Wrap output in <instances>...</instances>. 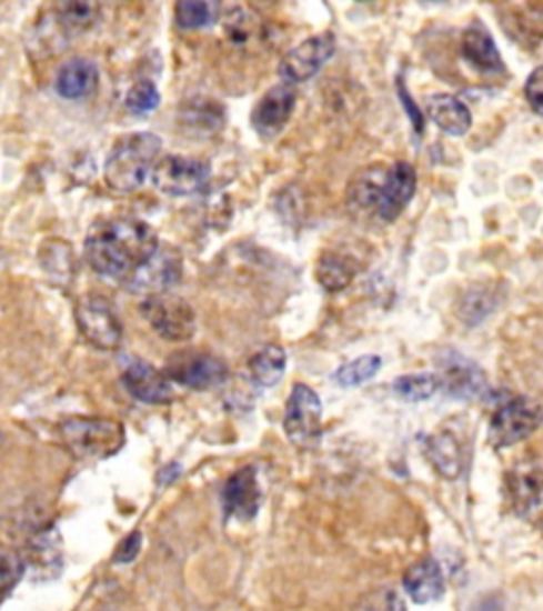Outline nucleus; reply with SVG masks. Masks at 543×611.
<instances>
[{"instance_id": "obj_1", "label": "nucleus", "mask_w": 543, "mask_h": 611, "mask_svg": "<svg viewBox=\"0 0 543 611\" xmlns=\"http://www.w3.org/2000/svg\"><path fill=\"white\" fill-rule=\"evenodd\" d=\"M160 247L155 230L141 219L119 217L95 226L86 240V258L98 274L125 281Z\"/></svg>"}, {"instance_id": "obj_2", "label": "nucleus", "mask_w": 543, "mask_h": 611, "mask_svg": "<svg viewBox=\"0 0 543 611\" xmlns=\"http://www.w3.org/2000/svg\"><path fill=\"white\" fill-rule=\"evenodd\" d=\"M160 151L162 141L151 132H134L119 139L104 164V179L109 188L119 193H132L141 189L151 177Z\"/></svg>"}, {"instance_id": "obj_3", "label": "nucleus", "mask_w": 543, "mask_h": 611, "mask_svg": "<svg viewBox=\"0 0 543 611\" xmlns=\"http://www.w3.org/2000/svg\"><path fill=\"white\" fill-rule=\"evenodd\" d=\"M67 448L79 459L104 461L125 444L123 424L100 417H72L60 424Z\"/></svg>"}, {"instance_id": "obj_4", "label": "nucleus", "mask_w": 543, "mask_h": 611, "mask_svg": "<svg viewBox=\"0 0 543 611\" xmlns=\"http://www.w3.org/2000/svg\"><path fill=\"white\" fill-rule=\"evenodd\" d=\"M144 321L168 342H188L195 333V312L179 296H149L141 304Z\"/></svg>"}, {"instance_id": "obj_5", "label": "nucleus", "mask_w": 543, "mask_h": 611, "mask_svg": "<svg viewBox=\"0 0 543 611\" xmlns=\"http://www.w3.org/2000/svg\"><path fill=\"white\" fill-rule=\"evenodd\" d=\"M542 423V405L533 398H514L503 403L491 419V444L510 448L531 438Z\"/></svg>"}, {"instance_id": "obj_6", "label": "nucleus", "mask_w": 543, "mask_h": 611, "mask_svg": "<svg viewBox=\"0 0 543 611\" xmlns=\"http://www.w3.org/2000/svg\"><path fill=\"white\" fill-rule=\"evenodd\" d=\"M77 328L95 349L113 351L121 344V321L113 304L102 296H86L74 308Z\"/></svg>"}, {"instance_id": "obj_7", "label": "nucleus", "mask_w": 543, "mask_h": 611, "mask_svg": "<svg viewBox=\"0 0 543 611\" xmlns=\"http://www.w3.org/2000/svg\"><path fill=\"white\" fill-rule=\"evenodd\" d=\"M149 179L165 196L183 198L200 193L209 186L211 166L183 156H165L153 164Z\"/></svg>"}, {"instance_id": "obj_8", "label": "nucleus", "mask_w": 543, "mask_h": 611, "mask_svg": "<svg viewBox=\"0 0 543 611\" xmlns=\"http://www.w3.org/2000/svg\"><path fill=\"white\" fill-rule=\"evenodd\" d=\"M321 421H323V403L319 395L306 387L295 384L284 412V433L295 447H312L321 435Z\"/></svg>"}, {"instance_id": "obj_9", "label": "nucleus", "mask_w": 543, "mask_h": 611, "mask_svg": "<svg viewBox=\"0 0 543 611\" xmlns=\"http://www.w3.org/2000/svg\"><path fill=\"white\" fill-rule=\"evenodd\" d=\"M183 277V258L177 249L158 247V251L142 263L141 268L125 279L123 284L134 291L149 296L168 293Z\"/></svg>"}, {"instance_id": "obj_10", "label": "nucleus", "mask_w": 543, "mask_h": 611, "mask_svg": "<svg viewBox=\"0 0 543 611\" xmlns=\"http://www.w3.org/2000/svg\"><path fill=\"white\" fill-rule=\"evenodd\" d=\"M228 365L209 353L174 354V359L165 368L168 380H177L179 384L195 391H209L214 387H221L228 380Z\"/></svg>"}, {"instance_id": "obj_11", "label": "nucleus", "mask_w": 543, "mask_h": 611, "mask_svg": "<svg viewBox=\"0 0 543 611\" xmlns=\"http://www.w3.org/2000/svg\"><path fill=\"white\" fill-rule=\"evenodd\" d=\"M335 51V39L330 32L316 34L306 39L298 48L291 49L281 62V74L286 86L289 83H304L321 71L331 60Z\"/></svg>"}, {"instance_id": "obj_12", "label": "nucleus", "mask_w": 543, "mask_h": 611, "mask_svg": "<svg viewBox=\"0 0 543 611\" xmlns=\"http://www.w3.org/2000/svg\"><path fill=\"white\" fill-rule=\"evenodd\" d=\"M416 193V170L408 162H395L384 170L382 188H380L379 214L382 221H395L408 202Z\"/></svg>"}, {"instance_id": "obj_13", "label": "nucleus", "mask_w": 543, "mask_h": 611, "mask_svg": "<svg viewBox=\"0 0 543 611\" xmlns=\"http://www.w3.org/2000/svg\"><path fill=\"white\" fill-rule=\"evenodd\" d=\"M295 109V90L286 83L274 86L261 96L251 113V123L260 132L263 139H274L279 132H283L284 126L293 116Z\"/></svg>"}, {"instance_id": "obj_14", "label": "nucleus", "mask_w": 543, "mask_h": 611, "mask_svg": "<svg viewBox=\"0 0 543 611\" xmlns=\"http://www.w3.org/2000/svg\"><path fill=\"white\" fill-rule=\"evenodd\" d=\"M260 505L261 489L255 468H242L232 473L223 489L225 514L237 520H251L258 517Z\"/></svg>"}, {"instance_id": "obj_15", "label": "nucleus", "mask_w": 543, "mask_h": 611, "mask_svg": "<svg viewBox=\"0 0 543 611\" xmlns=\"http://www.w3.org/2000/svg\"><path fill=\"white\" fill-rule=\"evenodd\" d=\"M121 382L130 391L132 398L144 401V403H168L174 398V389L165 374L141 359L132 361L123 370Z\"/></svg>"}, {"instance_id": "obj_16", "label": "nucleus", "mask_w": 543, "mask_h": 611, "mask_svg": "<svg viewBox=\"0 0 543 611\" xmlns=\"http://www.w3.org/2000/svg\"><path fill=\"white\" fill-rule=\"evenodd\" d=\"M438 378H440V389H446L452 398H459V400L480 398L486 389L484 372L461 354H452L450 359H444L442 377Z\"/></svg>"}, {"instance_id": "obj_17", "label": "nucleus", "mask_w": 543, "mask_h": 611, "mask_svg": "<svg viewBox=\"0 0 543 611\" xmlns=\"http://www.w3.org/2000/svg\"><path fill=\"white\" fill-rule=\"evenodd\" d=\"M403 588L408 597L419 605L438 601L446 588L442 564L431 557L421 559L403 573Z\"/></svg>"}, {"instance_id": "obj_18", "label": "nucleus", "mask_w": 543, "mask_h": 611, "mask_svg": "<svg viewBox=\"0 0 543 611\" xmlns=\"http://www.w3.org/2000/svg\"><path fill=\"white\" fill-rule=\"evenodd\" d=\"M426 113H429V119L450 137H463L472 128V111L456 96H429Z\"/></svg>"}, {"instance_id": "obj_19", "label": "nucleus", "mask_w": 543, "mask_h": 611, "mask_svg": "<svg viewBox=\"0 0 543 611\" xmlns=\"http://www.w3.org/2000/svg\"><path fill=\"white\" fill-rule=\"evenodd\" d=\"M461 51L473 69H477L484 74H503L505 72L495 41L491 39V34L484 28H477V26L467 28L461 39Z\"/></svg>"}, {"instance_id": "obj_20", "label": "nucleus", "mask_w": 543, "mask_h": 611, "mask_svg": "<svg viewBox=\"0 0 543 611\" xmlns=\"http://www.w3.org/2000/svg\"><path fill=\"white\" fill-rule=\"evenodd\" d=\"M426 457L440 475L454 480L465 468V448L450 431H438L426 440Z\"/></svg>"}, {"instance_id": "obj_21", "label": "nucleus", "mask_w": 543, "mask_h": 611, "mask_svg": "<svg viewBox=\"0 0 543 611\" xmlns=\"http://www.w3.org/2000/svg\"><path fill=\"white\" fill-rule=\"evenodd\" d=\"M98 88V69L94 62L74 58L67 62L58 77H56V90L67 100H81L92 96Z\"/></svg>"}, {"instance_id": "obj_22", "label": "nucleus", "mask_w": 543, "mask_h": 611, "mask_svg": "<svg viewBox=\"0 0 543 611\" xmlns=\"http://www.w3.org/2000/svg\"><path fill=\"white\" fill-rule=\"evenodd\" d=\"M510 493L514 508L520 514H529V512H540V503H542V470L540 463H524L510 475Z\"/></svg>"}, {"instance_id": "obj_23", "label": "nucleus", "mask_w": 543, "mask_h": 611, "mask_svg": "<svg viewBox=\"0 0 543 611\" xmlns=\"http://www.w3.org/2000/svg\"><path fill=\"white\" fill-rule=\"evenodd\" d=\"M356 277V266L342 253H323L316 261V281L330 293L346 289Z\"/></svg>"}, {"instance_id": "obj_24", "label": "nucleus", "mask_w": 543, "mask_h": 611, "mask_svg": "<svg viewBox=\"0 0 543 611\" xmlns=\"http://www.w3.org/2000/svg\"><path fill=\"white\" fill-rule=\"evenodd\" d=\"M286 370V353L279 344H268L249 361L251 378L261 387H274Z\"/></svg>"}, {"instance_id": "obj_25", "label": "nucleus", "mask_w": 543, "mask_h": 611, "mask_svg": "<svg viewBox=\"0 0 543 611\" xmlns=\"http://www.w3.org/2000/svg\"><path fill=\"white\" fill-rule=\"evenodd\" d=\"M496 306V289L491 284H475L470 289L463 300L459 302V317L467 323V325H477L482 319H486Z\"/></svg>"}, {"instance_id": "obj_26", "label": "nucleus", "mask_w": 543, "mask_h": 611, "mask_svg": "<svg viewBox=\"0 0 543 611\" xmlns=\"http://www.w3.org/2000/svg\"><path fill=\"white\" fill-rule=\"evenodd\" d=\"M221 7L217 2H207V0H183L174 7V18L177 24L183 30H198L214 24L219 18Z\"/></svg>"}, {"instance_id": "obj_27", "label": "nucleus", "mask_w": 543, "mask_h": 611, "mask_svg": "<svg viewBox=\"0 0 543 611\" xmlns=\"http://www.w3.org/2000/svg\"><path fill=\"white\" fill-rule=\"evenodd\" d=\"M395 395L410 403L431 400L440 391V378L438 374H410V377L398 378L393 382Z\"/></svg>"}, {"instance_id": "obj_28", "label": "nucleus", "mask_w": 543, "mask_h": 611, "mask_svg": "<svg viewBox=\"0 0 543 611\" xmlns=\"http://www.w3.org/2000/svg\"><path fill=\"white\" fill-rule=\"evenodd\" d=\"M382 368V359L379 354H363L354 361L344 363L342 368L335 370L333 374V382L340 384V387H356V384H363L368 382L370 378L376 377Z\"/></svg>"}, {"instance_id": "obj_29", "label": "nucleus", "mask_w": 543, "mask_h": 611, "mask_svg": "<svg viewBox=\"0 0 543 611\" xmlns=\"http://www.w3.org/2000/svg\"><path fill=\"white\" fill-rule=\"evenodd\" d=\"M181 118L190 126H198L200 130H214L223 126V107H219L217 100L195 98L183 104Z\"/></svg>"}, {"instance_id": "obj_30", "label": "nucleus", "mask_w": 543, "mask_h": 611, "mask_svg": "<svg viewBox=\"0 0 543 611\" xmlns=\"http://www.w3.org/2000/svg\"><path fill=\"white\" fill-rule=\"evenodd\" d=\"M95 18H98V7L95 4H86V2H71V4H62L58 7V26L71 34L77 32H83L88 30L90 26L94 24Z\"/></svg>"}, {"instance_id": "obj_31", "label": "nucleus", "mask_w": 543, "mask_h": 611, "mask_svg": "<svg viewBox=\"0 0 543 611\" xmlns=\"http://www.w3.org/2000/svg\"><path fill=\"white\" fill-rule=\"evenodd\" d=\"M160 100L162 96L158 92L155 83L149 79H142L130 88V92L125 96V107L132 116H149L160 107Z\"/></svg>"}, {"instance_id": "obj_32", "label": "nucleus", "mask_w": 543, "mask_h": 611, "mask_svg": "<svg viewBox=\"0 0 543 611\" xmlns=\"http://www.w3.org/2000/svg\"><path fill=\"white\" fill-rule=\"evenodd\" d=\"M26 563L20 552L11 548H0V594L16 587L24 575Z\"/></svg>"}, {"instance_id": "obj_33", "label": "nucleus", "mask_w": 543, "mask_h": 611, "mask_svg": "<svg viewBox=\"0 0 543 611\" xmlns=\"http://www.w3.org/2000/svg\"><path fill=\"white\" fill-rule=\"evenodd\" d=\"M353 611H405V605L395 590L384 588L368 594Z\"/></svg>"}, {"instance_id": "obj_34", "label": "nucleus", "mask_w": 543, "mask_h": 611, "mask_svg": "<svg viewBox=\"0 0 543 611\" xmlns=\"http://www.w3.org/2000/svg\"><path fill=\"white\" fill-rule=\"evenodd\" d=\"M524 96H526V102L531 104V109L540 116L543 102L542 69L531 72V77L524 83Z\"/></svg>"}, {"instance_id": "obj_35", "label": "nucleus", "mask_w": 543, "mask_h": 611, "mask_svg": "<svg viewBox=\"0 0 543 611\" xmlns=\"http://www.w3.org/2000/svg\"><path fill=\"white\" fill-rule=\"evenodd\" d=\"M142 535L141 531L130 533L125 540L119 543L118 552H115V563H132L139 552H141Z\"/></svg>"}, {"instance_id": "obj_36", "label": "nucleus", "mask_w": 543, "mask_h": 611, "mask_svg": "<svg viewBox=\"0 0 543 611\" xmlns=\"http://www.w3.org/2000/svg\"><path fill=\"white\" fill-rule=\"evenodd\" d=\"M400 96H402V102H403V109H405V113L410 116V119H412V126H414V130L421 134L423 130H425V116H423V111L414 104V100H412V96L408 94L405 92V88H403L402 83H400Z\"/></svg>"}, {"instance_id": "obj_37", "label": "nucleus", "mask_w": 543, "mask_h": 611, "mask_svg": "<svg viewBox=\"0 0 543 611\" xmlns=\"http://www.w3.org/2000/svg\"><path fill=\"white\" fill-rule=\"evenodd\" d=\"M475 611H503V608H501V603L496 599H484Z\"/></svg>"}]
</instances>
